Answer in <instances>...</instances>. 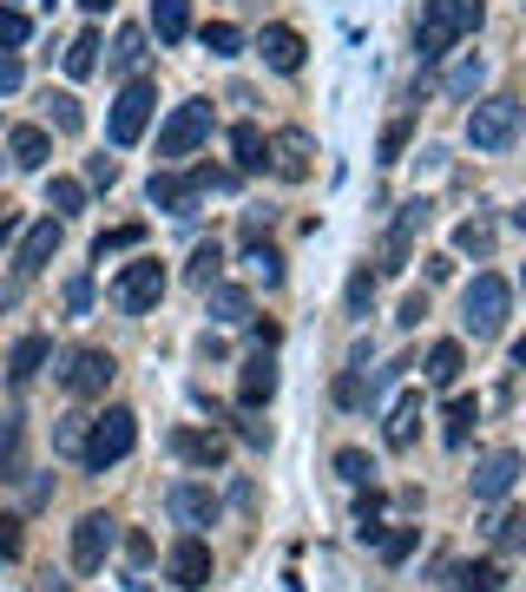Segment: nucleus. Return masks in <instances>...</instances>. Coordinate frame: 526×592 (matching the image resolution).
<instances>
[{
	"instance_id": "50",
	"label": "nucleus",
	"mask_w": 526,
	"mask_h": 592,
	"mask_svg": "<svg viewBox=\"0 0 526 592\" xmlns=\"http://www.w3.org/2000/svg\"><path fill=\"white\" fill-rule=\"evenodd\" d=\"M421 316H428V290H415V296H408V303H401V316H395V323H401V329H415V323H421Z\"/></svg>"
},
{
	"instance_id": "22",
	"label": "nucleus",
	"mask_w": 526,
	"mask_h": 592,
	"mask_svg": "<svg viewBox=\"0 0 526 592\" xmlns=\"http://www.w3.org/2000/svg\"><path fill=\"white\" fill-rule=\"evenodd\" d=\"M270 395H277V363L257 349V356L244 363V375H237V402H244V408H264Z\"/></svg>"
},
{
	"instance_id": "2",
	"label": "nucleus",
	"mask_w": 526,
	"mask_h": 592,
	"mask_svg": "<svg viewBox=\"0 0 526 592\" xmlns=\"http://www.w3.org/2000/svg\"><path fill=\"white\" fill-rule=\"evenodd\" d=\"M520 119L526 106L514 92H487V99H474V112H467V146L474 151H507L520 139Z\"/></svg>"
},
{
	"instance_id": "34",
	"label": "nucleus",
	"mask_w": 526,
	"mask_h": 592,
	"mask_svg": "<svg viewBox=\"0 0 526 592\" xmlns=\"http://www.w3.org/2000/svg\"><path fill=\"white\" fill-rule=\"evenodd\" d=\"M480 86H487V60H480V53H467V60L448 73V99H474Z\"/></svg>"
},
{
	"instance_id": "32",
	"label": "nucleus",
	"mask_w": 526,
	"mask_h": 592,
	"mask_svg": "<svg viewBox=\"0 0 526 592\" xmlns=\"http://www.w3.org/2000/svg\"><path fill=\"white\" fill-rule=\"evenodd\" d=\"M474 422H480V402L454 395V402H448V428H441V442H448V447H467V435H474Z\"/></svg>"
},
{
	"instance_id": "57",
	"label": "nucleus",
	"mask_w": 526,
	"mask_h": 592,
	"mask_svg": "<svg viewBox=\"0 0 526 592\" xmlns=\"http://www.w3.org/2000/svg\"><path fill=\"white\" fill-rule=\"evenodd\" d=\"M13 230H20V218H13V211H0V250H7V237H13Z\"/></svg>"
},
{
	"instance_id": "43",
	"label": "nucleus",
	"mask_w": 526,
	"mask_h": 592,
	"mask_svg": "<svg viewBox=\"0 0 526 592\" xmlns=\"http://www.w3.org/2000/svg\"><path fill=\"white\" fill-rule=\"evenodd\" d=\"M500 580H507V573H500L494 560H480V566H467V573H460V592H500Z\"/></svg>"
},
{
	"instance_id": "44",
	"label": "nucleus",
	"mask_w": 526,
	"mask_h": 592,
	"mask_svg": "<svg viewBox=\"0 0 526 592\" xmlns=\"http://www.w3.org/2000/svg\"><path fill=\"white\" fill-rule=\"evenodd\" d=\"M356 540H363V546H376V540H381V501H376V494L356 507Z\"/></svg>"
},
{
	"instance_id": "21",
	"label": "nucleus",
	"mask_w": 526,
	"mask_h": 592,
	"mask_svg": "<svg viewBox=\"0 0 526 592\" xmlns=\"http://www.w3.org/2000/svg\"><path fill=\"white\" fill-rule=\"evenodd\" d=\"M0 481H27V415H0Z\"/></svg>"
},
{
	"instance_id": "25",
	"label": "nucleus",
	"mask_w": 526,
	"mask_h": 592,
	"mask_svg": "<svg viewBox=\"0 0 526 592\" xmlns=\"http://www.w3.org/2000/svg\"><path fill=\"white\" fill-rule=\"evenodd\" d=\"M230 158H237V171H264V165H270V139L244 119V126L230 132Z\"/></svg>"
},
{
	"instance_id": "1",
	"label": "nucleus",
	"mask_w": 526,
	"mask_h": 592,
	"mask_svg": "<svg viewBox=\"0 0 526 592\" xmlns=\"http://www.w3.org/2000/svg\"><path fill=\"white\" fill-rule=\"evenodd\" d=\"M480 0H428L421 7V33H415V53H421V67H435V60H448L454 47L480 27Z\"/></svg>"
},
{
	"instance_id": "13",
	"label": "nucleus",
	"mask_w": 526,
	"mask_h": 592,
	"mask_svg": "<svg viewBox=\"0 0 526 592\" xmlns=\"http://www.w3.org/2000/svg\"><path fill=\"white\" fill-rule=\"evenodd\" d=\"M514 481H520V447H494V454H480L467 487H474V501H507Z\"/></svg>"
},
{
	"instance_id": "23",
	"label": "nucleus",
	"mask_w": 526,
	"mask_h": 592,
	"mask_svg": "<svg viewBox=\"0 0 526 592\" xmlns=\"http://www.w3.org/2000/svg\"><path fill=\"white\" fill-rule=\"evenodd\" d=\"M171 454L191 461V467H225V435H205V428H178Z\"/></svg>"
},
{
	"instance_id": "8",
	"label": "nucleus",
	"mask_w": 526,
	"mask_h": 592,
	"mask_svg": "<svg viewBox=\"0 0 526 592\" xmlns=\"http://www.w3.org/2000/svg\"><path fill=\"white\" fill-rule=\"evenodd\" d=\"M112 375H119V363H112L106 349H73L67 369H60V388H67L73 402H99V395L112 388Z\"/></svg>"
},
{
	"instance_id": "28",
	"label": "nucleus",
	"mask_w": 526,
	"mask_h": 592,
	"mask_svg": "<svg viewBox=\"0 0 526 592\" xmlns=\"http://www.w3.org/2000/svg\"><path fill=\"white\" fill-rule=\"evenodd\" d=\"M86 442H92V415H60V422H53V447H60L67 461H86Z\"/></svg>"
},
{
	"instance_id": "39",
	"label": "nucleus",
	"mask_w": 526,
	"mask_h": 592,
	"mask_svg": "<svg viewBox=\"0 0 526 592\" xmlns=\"http://www.w3.org/2000/svg\"><path fill=\"white\" fill-rule=\"evenodd\" d=\"M415 546H421V526H395V533H381V540H376V553L388 560V566H401Z\"/></svg>"
},
{
	"instance_id": "9",
	"label": "nucleus",
	"mask_w": 526,
	"mask_h": 592,
	"mask_svg": "<svg viewBox=\"0 0 526 592\" xmlns=\"http://www.w3.org/2000/svg\"><path fill=\"white\" fill-rule=\"evenodd\" d=\"M165 514L178 520L185 533H205V526H218L225 507H218V494H211L205 481H171V487H165Z\"/></svg>"
},
{
	"instance_id": "47",
	"label": "nucleus",
	"mask_w": 526,
	"mask_h": 592,
	"mask_svg": "<svg viewBox=\"0 0 526 592\" xmlns=\"http://www.w3.org/2000/svg\"><path fill=\"white\" fill-rule=\"evenodd\" d=\"M27 86V67H20V53H0V99H13Z\"/></svg>"
},
{
	"instance_id": "12",
	"label": "nucleus",
	"mask_w": 526,
	"mask_h": 592,
	"mask_svg": "<svg viewBox=\"0 0 526 592\" xmlns=\"http://www.w3.org/2000/svg\"><path fill=\"white\" fill-rule=\"evenodd\" d=\"M165 573H171V586H185V592L211 586V546L198 533H178L171 553H165Z\"/></svg>"
},
{
	"instance_id": "27",
	"label": "nucleus",
	"mask_w": 526,
	"mask_h": 592,
	"mask_svg": "<svg viewBox=\"0 0 526 592\" xmlns=\"http://www.w3.org/2000/svg\"><path fill=\"white\" fill-rule=\"evenodd\" d=\"M460 369H467V356H460V343H435V349H428V388H454V382H460Z\"/></svg>"
},
{
	"instance_id": "59",
	"label": "nucleus",
	"mask_w": 526,
	"mask_h": 592,
	"mask_svg": "<svg viewBox=\"0 0 526 592\" xmlns=\"http://www.w3.org/2000/svg\"><path fill=\"white\" fill-rule=\"evenodd\" d=\"M79 7H86V13H106V7H112V0H79Z\"/></svg>"
},
{
	"instance_id": "14",
	"label": "nucleus",
	"mask_w": 526,
	"mask_h": 592,
	"mask_svg": "<svg viewBox=\"0 0 526 592\" xmlns=\"http://www.w3.org/2000/svg\"><path fill=\"white\" fill-rule=\"evenodd\" d=\"M421 224H428V198H408V205H401V218L388 224V244H381V270H408V250H415Z\"/></svg>"
},
{
	"instance_id": "35",
	"label": "nucleus",
	"mask_w": 526,
	"mask_h": 592,
	"mask_svg": "<svg viewBox=\"0 0 526 592\" xmlns=\"http://www.w3.org/2000/svg\"><path fill=\"white\" fill-rule=\"evenodd\" d=\"M47 126H53V132H79V126H86L73 92H47Z\"/></svg>"
},
{
	"instance_id": "45",
	"label": "nucleus",
	"mask_w": 526,
	"mask_h": 592,
	"mask_svg": "<svg viewBox=\"0 0 526 592\" xmlns=\"http://www.w3.org/2000/svg\"><path fill=\"white\" fill-rule=\"evenodd\" d=\"M487 533H494L500 546H526V514H500L494 526H487Z\"/></svg>"
},
{
	"instance_id": "64",
	"label": "nucleus",
	"mask_w": 526,
	"mask_h": 592,
	"mask_svg": "<svg viewBox=\"0 0 526 592\" xmlns=\"http://www.w3.org/2000/svg\"><path fill=\"white\" fill-rule=\"evenodd\" d=\"M47 7H53V0H47Z\"/></svg>"
},
{
	"instance_id": "16",
	"label": "nucleus",
	"mask_w": 526,
	"mask_h": 592,
	"mask_svg": "<svg viewBox=\"0 0 526 592\" xmlns=\"http://www.w3.org/2000/svg\"><path fill=\"white\" fill-rule=\"evenodd\" d=\"M53 250H60V218L27 224V237H20V257H13V270H20V277H40V270L53 264Z\"/></svg>"
},
{
	"instance_id": "18",
	"label": "nucleus",
	"mask_w": 526,
	"mask_h": 592,
	"mask_svg": "<svg viewBox=\"0 0 526 592\" xmlns=\"http://www.w3.org/2000/svg\"><path fill=\"white\" fill-rule=\"evenodd\" d=\"M47 363H53V343L33 329V336H20V343H13V356H7V382H13V388H27Z\"/></svg>"
},
{
	"instance_id": "51",
	"label": "nucleus",
	"mask_w": 526,
	"mask_h": 592,
	"mask_svg": "<svg viewBox=\"0 0 526 592\" xmlns=\"http://www.w3.org/2000/svg\"><path fill=\"white\" fill-rule=\"evenodd\" d=\"M401 146H408V126H388V132H381V165H395Z\"/></svg>"
},
{
	"instance_id": "48",
	"label": "nucleus",
	"mask_w": 526,
	"mask_h": 592,
	"mask_svg": "<svg viewBox=\"0 0 526 592\" xmlns=\"http://www.w3.org/2000/svg\"><path fill=\"white\" fill-rule=\"evenodd\" d=\"M86 185H106V191H112V185H119V165H112V158H86Z\"/></svg>"
},
{
	"instance_id": "17",
	"label": "nucleus",
	"mask_w": 526,
	"mask_h": 592,
	"mask_svg": "<svg viewBox=\"0 0 526 592\" xmlns=\"http://www.w3.org/2000/svg\"><path fill=\"white\" fill-rule=\"evenodd\" d=\"M270 171H277L284 185H302V178H309V132H302V126H290V132L270 139Z\"/></svg>"
},
{
	"instance_id": "11",
	"label": "nucleus",
	"mask_w": 526,
	"mask_h": 592,
	"mask_svg": "<svg viewBox=\"0 0 526 592\" xmlns=\"http://www.w3.org/2000/svg\"><path fill=\"white\" fill-rule=\"evenodd\" d=\"M112 546H119V520L112 514H86L73 526V566L79 573H99V566L112 560Z\"/></svg>"
},
{
	"instance_id": "15",
	"label": "nucleus",
	"mask_w": 526,
	"mask_h": 592,
	"mask_svg": "<svg viewBox=\"0 0 526 592\" xmlns=\"http://www.w3.org/2000/svg\"><path fill=\"white\" fill-rule=\"evenodd\" d=\"M257 53H264L270 73H302V53H309V47H302L297 27H277V20H270V27L257 33Z\"/></svg>"
},
{
	"instance_id": "58",
	"label": "nucleus",
	"mask_w": 526,
	"mask_h": 592,
	"mask_svg": "<svg viewBox=\"0 0 526 592\" xmlns=\"http://www.w3.org/2000/svg\"><path fill=\"white\" fill-rule=\"evenodd\" d=\"M514 369H526V336L514 343Z\"/></svg>"
},
{
	"instance_id": "60",
	"label": "nucleus",
	"mask_w": 526,
	"mask_h": 592,
	"mask_svg": "<svg viewBox=\"0 0 526 592\" xmlns=\"http://www.w3.org/2000/svg\"><path fill=\"white\" fill-rule=\"evenodd\" d=\"M40 592H67V586H60V580H53V573H47V586H40Z\"/></svg>"
},
{
	"instance_id": "26",
	"label": "nucleus",
	"mask_w": 526,
	"mask_h": 592,
	"mask_svg": "<svg viewBox=\"0 0 526 592\" xmlns=\"http://www.w3.org/2000/svg\"><path fill=\"white\" fill-rule=\"evenodd\" d=\"M151 27H158L165 47H178L191 33V0H151Z\"/></svg>"
},
{
	"instance_id": "37",
	"label": "nucleus",
	"mask_w": 526,
	"mask_h": 592,
	"mask_svg": "<svg viewBox=\"0 0 526 592\" xmlns=\"http://www.w3.org/2000/svg\"><path fill=\"white\" fill-rule=\"evenodd\" d=\"M146 244V224H119V230H106L99 244H92V257L106 264V257H119V250H139Z\"/></svg>"
},
{
	"instance_id": "29",
	"label": "nucleus",
	"mask_w": 526,
	"mask_h": 592,
	"mask_svg": "<svg viewBox=\"0 0 526 592\" xmlns=\"http://www.w3.org/2000/svg\"><path fill=\"white\" fill-rule=\"evenodd\" d=\"M211 323H250V290H237V284H211Z\"/></svg>"
},
{
	"instance_id": "42",
	"label": "nucleus",
	"mask_w": 526,
	"mask_h": 592,
	"mask_svg": "<svg viewBox=\"0 0 526 592\" xmlns=\"http://www.w3.org/2000/svg\"><path fill=\"white\" fill-rule=\"evenodd\" d=\"M454 244H460V250H474V257H487V250H494V224H487V218H467L460 230H454Z\"/></svg>"
},
{
	"instance_id": "49",
	"label": "nucleus",
	"mask_w": 526,
	"mask_h": 592,
	"mask_svg": "<svg viewBox=\"0 0 526 592\" xmlns=\"http://www.w3.org/2000/svg\"><path fill=\"white\" fill-rule=\"evenodd\" d=\"M237 435H244L250 447H270V422H257V408H250V415L237 422Z\"/></svg>"
},
{
	"instance_id": "38",
	"label": "nucleus",
	"mask_w": 526,
	"mask_h": 592,
	"mask_svg": "<svg viewBox=\"0 0 526 592\" xmlns=\"http://www.w3.org/2000/svg\"><path fill=\"white\" fill-rule=\"evenodd\" d=\"M27 40H33V20L20 7H0V53H20Z\"/></svg>"
},
{
	"instance_id": "5",
	"label": "nucleus",
	"mask_w": 526,
	"mask_h": 592,
	"mask_svg": "<svg viewBox=\"0 0 526 592\" xmlns=\"http://www.w3.org/2000/svg\"><path fill=\"white\" fill-rule=\"evenodd\" d=\"M151 106H158V86H151L146 73L126 79V86H119V99H112L106 139H112V146H139V139H146V126H151Z\"/></svg>"
},
{
	"instance_id": "4",
	"label": "nucleus",
	"mask_w": 526,
	"mask_h": 592,
	"mask_svg": "<svg viewBox=\"0 0 526 592\" xmlns=\"http://www.w3.org/2000/svg\"><path fill=\"white\" fill-rule=\"evenodd\" d=\"M132 447H139V415H132V408H106V415H92V442H86V467H92V474L119 467Z\"/></svg>"
},
{
	"instance_id": "3",
	"label": "nucleus",
	"mask_w": 526,
	"mask_h": 592,
	"mask_svg": "<svg viewBox=\"0 0 526 592\" xmlns=\"http://www.w3.org/2000/svg\"><path fill=\"white\" fill-rule=\"evenodd\" d=\"M507 309H514V290H507V277H494V270H480L467 296H460V329L474 336V343H487V336H500L507 329Z\"/></svg>"
},
{
	"instance_id": "55",
	"label": "nucleus",
	"mask_w": 526,
	"mask_h": 592,
	"mask_svg": "<svg viewBox=\"0 0 526 592\" xmlns=\"http://www.w3.org/2000/svg\"><path fill=\"white\" fill-rule=\"evenodd\" d=\"M126 560H132V566H146V560H151V540H146V533H132V540H126Z\"/></svg>"
},
{
	"instance_id": "40",
	"label": "nucleus",
	"mask_w": 526,
	"mask_h": 592,
	"mask_svg": "<svg viewBox=\"0 0 526 592\" xmlns=\"http://www.w3.org/2000/svg\"><path fill=\"white\" fill-rule=\"evenodd\" d=\"M336 474H343L349 487H369V481H376V461H369L363 447H343V454H336Z\"/></svg>"
},
{
	"instance_id": "36",
	"label": "nucleus",
	"mask_w": 526,
	"mask_h": 592,
	"mask_svg": "<svg viewBox=\"0 0 526 592\" xmlns=\"http://www.w3.org/2000/svg\"><path fill=\"white\" fill-rule=\"evenodd\" d=\"M47 211H60V218L86 211V185H79V178H53V185H47Z\"/></svg>"
},
{
	"instance_id": "33",
	"label": "nucleus",
	"mask_w": 526,
	"mask_h": 592,
	"mask_svg": "<svg viewBox=\"0 0 526 592\" xmlns=\"http://www.w3.org/2000/svg\"><path fill=\"white\" fill-rule=\"evenodd\" d=\"M218 277H225V244L211 237V244H198V250H191V284H198V290H211Z\"/></svg>"
},
{
	"instance_id": "20",
	"label": "nucleus",
	"mask_w": 526,
	"mask_h": 592,
	"mask_svg": "<svg viewBox=\"0 0 526 592\" xmlns=\"http://www.w3.org/2000/svg\"><path fill=\"white\" fill-rule=\"evenodd\" d=\"M415 435H421V388H408V395L388 408V428H381V442L401 454V447H415Z\"/></svg>"
},
{
	"instance_id": "61",
	"label": "nucleus",
	"mask_w": 526,
	"mask_h": 592,
	"mask_svg": "<svg viewBox=\"0 0 526 592\" xmlns=\"http://www.w3.org/2000/svg\"><path fill=\"white\" fill-rule=\"evenodd\" d=\"M514 224H520V230H526V205H520V211H514Z\"/></svg>"
},
{
	"instance_id": "6",
	"label": "nucleus",
	"mask_w": 526,
	"mask_h": 592,
	"mask_svg": "<svg viewBox=\"0 0 526 592\" xmlns=\"http://www.w3.org/2000/svg\"><path fill=\"white\" fill-rule=\"evenodd\" d=\"M211 139V99H185L171 106V119L158 126V158H191Z\"/></svg>"
},
{
	"instance_id": "46",
	"label": "nucleus",
	"mask_w": 526,
	"mask_h": 592,
	"mask_svg": "<svg viewBox=\"0 0 526 592\" xmlns=\"http://www.w3.org/2000/svg\"><path fill=\"white\" fill-rule=\"evenodd\" d=\"M369 303H376V277H369V270H356V277H349V309H356V316H369Z\"/></svg>"
},
{
	"instance_id": "52",
	"label": "nucleus",
	"mask_w": 526,
	"mask_h": 592,
	"mask_svg": "<svg viewBox=\"0 0 526 592\" xmlns=\"http://www.w3.org/2000/svg\"><path fill=\"white\" fill-rule=\"evenodd\" d=\"M67 309H73V316H86V309H92V284H86V277H73V284H67Z\"/></svg>"
},
{
	"instance_id": "7",
	"label": "nucleus",
	"mask_w": 526,
	"mask_h": 592,
	"mask_svg": "<svg viewBox=\"0 0 526 592\" xmlns=\"http://www.w3.org/2000/svg\"><path fill=\"white\" fill-rule=\"evenodd\" d=\"M158 296H165V264H158V257H139V264H126V270L112 277V303H119L126 316L158 309Z\"/></svg>"
},
{
	"instance_id": "31",
	"label": "nucleus",
	"mask_w": 526,
	"mask_h": 592,
	"mask_svg": "<svg viewBox=\"0 0 526 592\" xmlns=\"http://www.w3.org/2000/svg\"><path fill=\"white\" fill-rule=\"evenodd\" d=\"M244 270H250V277L264 284V290H270V284H284V257H277V250H270L264 237H250V250H244Z\"/></svg>"
},
{
	"instance_id": "41",
	"label": "nucleus",
	"mask_w": 526,
	"mask_h": 592,
	"mask_svg": "<svg viewBox=\"0 0 526 592\" xmlns=\"http://www.w3.org/2000/svg\"><path fill=\"white\" fill-rule=\"evenodd\" d=\"M198 40H205V53H218V60H230V53H244V33H237L230 20H211V27H205Z\"/></svg>"
},
{
	"instance_id": "56",
	"label": "nucleus",
	"mask_w": 526,
	"mask_h": 592,
	"mask_svg": "<svg viewBox=\"0 0 526 592\" xmlns=\"http://www.w3.org/2000/svg\"><path fill=\"white\" fill-rule=\"evenodd\" d=\"M53 501V481H27V507H47Z\"/></svg>"
},
{
	"instance_id": "24",
	"label": "nucleus",
	"mask_w": 526,
	"mask_h": 592,
	"mask_svg": "<svg viewBox=\"0 0 526 592\" xmlns=\"http://www.w3.org/2000/svg\"><path fill=\"white\" fill-rule=\"evenodd\" d=\"M146 27H119V40H112V53H106V67H112V73L119 79H139L146 73Z\"/></svg>"
},
{
	"instance_id": "53",
	"label": "nucleus",
	"mask_w": 526,
	"mask_h": 592,
	"mask_svg": "<svg viewBox=\"0 0 526 592\" xmlns=\"http://www.w3.org/2000/svg\"><path fill=\"white\" fill-rule=\"evenodd\" d=\"M336 402H343V408H363L369 395H363V382H356V375H343V382H336Z\"/></svg>"
},
{
	"instance_id": "54",
	"label": "nucleus",
	"mask_w": 526,
	"mask_h": 592,
	"mask_svg": "<svg viewBox=\"0 0 526 592\" xmlns=\"http://www.w3.org/2000/svg\"><path fill=\"white\" fill-rule=\"evenodd\" d=\"M0 560H20V520H0Z\"/></svg>"
},
{
	"instance_id": "63",
	"label": "nucleus",
	"mask_w": 526,
	"mask_h": 592,
	"mask_svg": "<svg viewBox=\"0 0 526 592\" xmlns=\"http://www.w3.org/2000/svg\"><path fill=\"white\" fill-rule=\"evenodd\" d=\"M0 211H7V205H0Z\"/></svg>"
},
{
	"instance_id": "19",
	"label": "nucleus",
	"mask_w": 526,
	"mask_h": 592,
	"mask_svg": "<svg viewBox=\"0 0 526 592\" xmlns=\"http://www.w3.org/2000/svg\"><path fill=\"white\" fill-rule=\"evenodd\" d=\"M7 158H13L20 171H47V158H53L47 126H13V132H7Z\"/></svg>"
},
{
	"instance_id": "62",
	"label": "nucleus",
	"mask_w": 526,
	"mask_h": 592,
	"mask_svg": "<svg viewBox=\"0 0 526 592\" xmlns=\"http://www.w3.org/2000/svg\"><path fill=\"white\" fill-rule=\"evenodd\" d=\"M520 296H526V270H520Z\"/></svg>"
},
{
	"instance_id": "10",
	"label": "nucleus",
	"mask_w": 526,
	"mask_h": 592,
	"mask_svg": "<svg viewBox=\"0 0 526 592\" xmlns=\"http://www.w3.org/2000/svg\"><path fill=\"white\" fill-rule=\"evenodd\" d=\"M146 198H151V211H165V218H191L198 198H205V178L198 171H151Z\"/></svg>"
},
{
	"instance_id": "30",
	"label": "nucleus",
	"mask_w": 526,
	"mask_h": 592,
	"mask_svg": "<svg viewBox=\"0 0 526 592\" xmlns=\"http://www.w3.org/2000/svg\"><path fill=\"white\" fill-rule=\"evenodd\" d=\"M99 53H106V47H99V33L86 27V33H79L73 47L60 53V67H67V79H86V73H99Z\"/></svg>"
}]
</instances>
